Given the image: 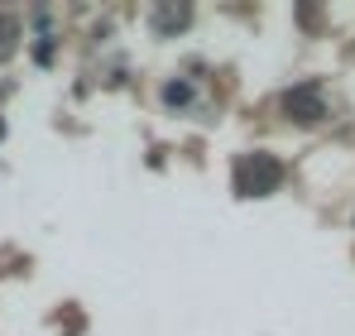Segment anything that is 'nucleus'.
<instances>
[{"instance_id": "nucleus-6", "label": "nucleus", "mask_w": 355, "mask_h": 336, "mask_svg": "<svg viewBox=\"0 0 355 336\" xmlns=\"http://www.w3.org/2000/svg\"><path fill=\"white\" fill-rule=\"evenodd\" d=\"M34 62H53V39H39L34 44Z\"/></svg>"}, {"instance_id": "nucleus-1", "label": "nucleus", "mask_w": 355, "mask_h": 336, "mask_svg": "<svg viewBox=\"0 0 355 336\" xmlns=\"http://www.w3.org/2000/svg\"><path fill=\"white\" fill-rule=\"evenodd\" d=\"M231 183H236L240 197H269V192H279V183H284V164H279L274 154H264V149L240 154L236 168H231Z\"/></svg>"}, {"instance_id": "nucleus-4", "label": "nucleus", "mask_w": 355, "mask_h": 336, "mask_svg": "<svg viewBox=\"0 0 355 336\" xmlns=\"http://www.w3.org/2000/svg\"><path fill=\"white\" fill-rule=\"evenodd\" d=\"M192 96H197V92H192V82H187V77H173V82H164V92H159V101H164L168 111H182Z\"/></svg>"}, {"instance_id": "nucleus-3", "label": "nucleus", "mask_w": 355, "mask_h": 336, "mask_svg": "<svg viewBox=\"0 0 355 336\" xmlns=\"http://www.w3.org/2000/svg\"><path fill=\"white\" fill-rule=\"evenodd\" d=\"M192 24V5H159L154 10V29L159 34H178V29H187Z\"/></svg>"}, {"instance_id": "nucleus-2", "label": "nucleus", "mask_w": 355, "mask_h": 336, "mask_svg": "<svg viewBox=\"0 0 355 336\" xmlns=\"http://www.w3.org/2000/svg\"><path fill=\"white\" fill-rule=\"evenodd\" d=\"M279 106H284V115H288V120H297V125H317V120L327 115L322 82H297V87H288Z\"/></svg>"}, {"instance_id": "nucleus-7", "label": "nucleus", "mask_w": 355, "mask_h": 336, "mask_svg": "<svg viewBox=\"0 0 355 336\" xmlns=\"http://www.w3.org/2000/svg\"><path fill=\"white\" fill-rule=\"evenodd\" d=\"M0 135H5V120H0Z\"/></svg>"}, {"instance_id": "nucleus-5", "label": "nucleus", "mask_w": 355, "mask_h": 336, "mask_svg": "<svg viewBox=\"0 0 355 336\" xmlns=\"http://www.w3.org/2000/svg\"><path fill=\"white\" fill-rule=\"evenodd\" d=\"M19 49V19L15 15H0V62Z\"/></svg>"}]
</instances>
